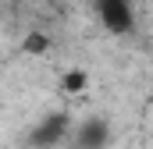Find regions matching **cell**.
Here are the masks:
<instances>
[{"label":"cell","mask_w":153,"mask_h":149,"mask_svg":"<svg viewBox=\"0 0 153 149\" xmlns=\"http://www.w3.org/2000/svg\"><path fill=\"white\" fill-rule=\"evenodd\" d=\"M96 18L111 36H132L139 25L132 0H96Z\"/></svg>","instance_id":"obj_1"},{"label":"cell","mask_w":153,"mask_h":149,"mask_svg":"<svg viewBox=\"0 0 153 149\" xmlns=\"http://www.w3.org/2000/svg\"><path fill=\"white\" fill-rule=\"evenodd\" d=\"M71 131V114L68 110H50L36 128L29 131V146L32 149H53L64 142V135Z\"/></svg>","instance_id":"obj_2"},{"label":"cell","mask_w":153,"mask_h":149,"mask_svg":"<svg viewBox=\"0 0 153 149\" xmlns=\"http://www.w3.org/2000/svg\"><path fill=\"white\" fill-rule=\"evenodd\" d=\"M111 142V124L103 117H85L75 131V146L78 149H107Z\"/></svg>","instance_id":"obj_3"},{"label":"cell","mask_w":153,"mask_h":149,"mask_svg":"<svg viewBox=\"0 0 153 149\" xmlns=\"http://www.w3.org/2000/svg\"><path fill=\"white\" fill-rule=\"evenodd\" d=\"M22 50H25L29 57H43V53L50 50V36H46V32H29V36L22 39Z\"/></svg>","instance_id":"obj_4"},{"label":"cell","mask_w":153,"mask_h":149,"mask_svg":"<svg viewBox=\"0 0 153 149\" xmlns=\"http://www.w3.org/2000/svg\"><path fill=\"white\" fill-rule=\"evenodd\" d=\"M85 82H89V74L82 71V68H71V71L64 74L61 89H64V92H82V89H85Z\"/></svg>","instance_id":"obj_5"}]
</instances>
